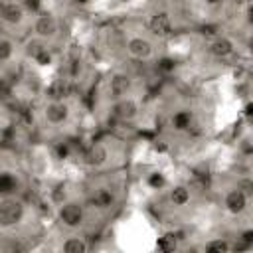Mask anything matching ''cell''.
<instances>
[{
	"mask_svg": "<svg viewBox=\"0 0 253 253\" xmlns=\"http://www.w3.org/2000/svg\"><path fill=\"white\" fill-rule=\"evenodd\" d=\"M16 186H18V182L12 174L0 172V194H10V192L16 190Z\"/></svg>",
	"mask_w": 253,
	"mask_h": 253,
	"instance_id": "17",
	"label": "cell"
},
{
	"mask_svg": "<svg viewBox=\"0 0 253 253\" xmlns=\"http://www.w3.org/2000/svg\"><path fill=\"white\" fill-rule=\"evenodd\" d=\"M36 61H38L40 65H49V63H51V53L47 51V47L36 55Z\"/></svg>",
	"mask_w": 253,
	"mask_h": 253,
	"instance_id": "23",
	"label": "cell"
},
{
	"mask_svg": "<svg viewBox=\"0 0 253 253\" xmlns=\"http://www.w3.org/2000/svg\"><path fill=\"white\" fill-rule=\"evenodd\" d=\"M24 215V204L20 200L14 198H6L0 200V225L2 227H10L16 225Z\"/></svg>",
	"mask_w": 253,
	"mask_h": 253,
	"instance_id": "1",
	"label": "cell"
},
{
	"mask_svg": "<svg viewBox=\"0 0 253 253\" xmlns=\"http://www.w3.org/2000/svg\"><path fill=\"white\" fill-rule=\"evenodd\" d=\"M63 251L65 253H85L87 251V243L79 237H71L63 243Z\"/></svg>",
	"mask_w": 253,
	"mask_h": 253,
	"instance_id": "16",
	"label": "cell"
},
{
	"mask_svg": "<svg viewBox=\"0 0 253 253\" xmlns=\"http://www.w3.org/2000/svg\"><path fill=\"white\" fill-rule=\"evenodd\" d=\"M45 47H43V43H40V42H32V43H28V55H32L34 59H36V55L40 53V51H43Z\"/></svg>",
	"mask_w": 253,
	"mask_h": 253,
	"instance_id": "22",
	"label": "cell"
},
{
	"mask_svg": "<svg viewBox=\"0 0 253 253\" xmlns=\"http://www.w3.org/2000/svg\"><path fill=\"white\" fill-rule=\"evenodd\" d=\"M24 4H26V8L28 10H32V12H38L40 10V0H24Z\"/></svg>",
	"mask_w": 253,
	"mask_h": 253,
	"instance_id": "25",
	"label": "cell"
},
{
	"mask_svg": "<svg viewBox=\"0 0 253 253\" xmlns=\"http://www.w3.org/2000/svg\"><path fill=\"white\" fill-rule=\"evenodd\" d=\"M225 208L231 211V213H241L245 208H247V194L243 190H231L227 196H225Z\"/></svg>",
	"mask_w": 253,
	"mask_h": 253,
	"instance_id": "4",
	"label": "cell"
},
{
	"mask_svg": "<svg viewBox=\"0 0 253 253\" xmlns=\"http://www.w3.org/2000/svg\"><path fill=\"white\" fill-rule=\"evenodd\" d=\"M190 123H192V113L190 111H178L174 117H172V125L176 130H186L190 128Z\"/></svg>",
	"mask_w": 253,
	"mask_h": 253,
	"instance_id": "14",
	"label": "cell"
},
{
	"mask_svg": "<svg viewBox=\"0 0 253 253\" xmlns=\"http://www.w3.org/2000/svg\"><path fill=\"white\" fill-rule=\"evenodd\" d=\"M243 241H245L247 245H249V243H253V231H251V229H247V231L243 233Z\"/></svg>",
	"mask_w": 253,
	"mask_h": 253,
	"instance_id": "27",
	"label": "cell"
},
{
	"mask_svg": "<svg viewBox=\"0 0 253 253\" xmlns=\"http://www.w3.org/2000/svg\"><path fill=\"white\" fill-rule=\"evenodd\" d=\"M0 16H2V20H6L8 24H20L22 18H24V10H22V6H18V4H4V6L0 8Z\"/></svg>",
	"mask_w": 253,
	"mask_h": 253,
	"instance_id": "11",
	"label": "cell"
},
{
	"mask_svg": "<svg viewBox=\"0 0 253 253\" xmlns=\"http://www.w3.org/2000/svg\"><path fill=\"white\" fill-rule=\"evenodd\" d=\"M91 204L99 210H107L115 204V196L109 188H97L93 194H91Z\"/></svg>",
	"mask_w": 253,
	"mask_h": 253,
	"instance_id": "9",
	"label": "cell"
},
{
	"mask_svg": "<svg viewBox=\"0 0 253 253\" xmlns=\"http://www.w3.org/2000/svg\"><path fill=\"white\" fill-rule=\"evenodd\" d=\"M59 219L67 227H79L83 223V208L77 202H67L59 208Z\"/></svg>",
	"mask_w": 253,
	"mask_h": 253,
	"instance_id": "2",
	"label": "cell"
},
{
	"mask_svg": "<svg viewBox=\"0 0 253 253\" xmlns=\"http://www.w3.org/2000/svg\"><path fill=\"white\" fill-rule=\"evenodd\" d=\"M206 251L208 253H225V251H229V243L223 239H215V241H210L206 245Z\"/></svg>",
	"mask_w": 253,
	"mask_h": 253,
	"instance_id": "19",
	"label": "cell"
},
{
	"mask_svg": "<svg viewBox=\"0 0 253 253\" xmlns=\"http://www.w3.org/2000/svg\"><path fill=\"white\" fill-rule=\"evenodd\" d=\"M156 245H158V249L164 251V253L174 251V249H176V235H174V233H166V235H162V237L158 239Z\"/></svg>",
	"mask_w": 253,
	"mask_h": 253,
	"instance_id": "18",
	"label": "cell"
},
{
	"mask_svg": "<svg viewBox=\"0 0 253 253\" xmlns=\"http://www.w3.org/2000/svg\"><path fill=\"white\" fill-rule=\"evenodd\" d=\"M128 89H130V77H128V75H123V73L115 75V77L111 79V83H109L111 97H115V99L125 97V95L128 93Z\"/></svg>",
	"mask_w": 253,
	"mask_h": 253,
	"instance_id": "7",
	"label": "cell"
},
{
	"mask_svg": "<svg viewBox=\"0 0 253 253\" xmlns=\"http://www.w3.org/2000/svg\"><path fill=\"white\" fill-rule=\"evenodd\" d=\"M79 2H87V0H79Z\"/></svg>",
	"mask_w": 253,
	"mask_h": 253,
	"instance_id": "30",
	"label": "cell"
},
{
	"mask_svg": "<svg viewBox=\"0 0 253 253\" xmlns=\"http://www.w3.org/2000/svg\"><path fill=\"white\" fill-rule=\"evenodd\" d=\"M170 200H172L174 206H186L188 200H190V192H188V188H184V186H176V188L172 190V194H170Z\"/></svg>",
	"mask_w": 253,
	"mask_h": 253,
	"instance_id": "15",
	"label": "cell"
},
{
	"mask_svg": "<svg viewBox=\"0 0 253 253\" xmlns=\"http://www.w3.org/2000/svg\"><path fill=\"white\" fill-rule=\"evenodd\" d=\"M148 184H150L152 188H162V186H164V176H162V174H150Z\"/></svg>",
	"mask_w": 253,
	"mask_h": 253,
	"instance_id": "24",
	"label": "cell"
},
{
	"mask_svg": "<svg viewBox=\"0 0 253 253\" xmlns=\"http://www.w3.org/2000/svg\"><path fill=\"white\" fill-rule=\"evenodd\" d=\"M12 53H14V45H12V42H8V40H0V61L10 59Z\"/></svg>",
	"mask_w": 253,
	"mask_h": 253,
	"instance_id": "20",
	"label": "cell"
},
{
	"mask_svg": "<svg viewBox=\"0 0 253 253\" xmlns=\"http://www.w3.org/2000/svg\"><path fill=\"white\" fill-rule=\"evenodd\" d=\"M245 115H251V105H249V103L245 105Z\"/></svg>",
	"mask_w": 253,
	"mask_h": 253,
	"instance_id": "28",
	"label": "cell"
},
{
	"mask_svg": "<svg viewBox=\"0 0 253 253\" xmlns=\"http://www.w3.org/2000/svg\"><path fill=\"white\" fill-rule=\"evenodd\" d=\"M67 152H69V150H67V146H65V144H59V146H57V154H59V158H65V156H67Z\"/></svg>",
	"mask_w": 253,
	"mask_h": 253,
	"instance_id": "26",
	"label": "cell"
},
{
	"mask_svg": "<svg viewBox=\"0 0 253 253\" xmlns=\"http://www.w3.org/2000/svg\"><path fill=\"white\" fill-rule=\"evenodd\" d=\"M105 160H107V148L103 144H93L85 154V162L91 166H101Z\"/></svg>",
	"mask_w": 253,
	"mask_h": 253,
	"instance_id": "13",
	"label": "cell"
},
{
	"mask_svg": "<svg viewBox=\"0 0 253 253\" xmlns=\"http://www.w3.org/2000/svg\"><path fill=\"white\" fill-rule=\"evenodd\" d=\"M208 2H210V4H215V2H217V0H208Z\"/></svg>",
	"mask_w": 253,
	"mask_h": 253,
	"instance_id": "29",
	"label": "cell"
},
{
	"mask_svg": "<svg viewBox=\"0 0 253 253\" xmlns=\"http://www.w3.org/2000/svg\"><path fill=\"white\" fill-rule=\"evenodd\" d=\"M136 103L130 99H121L115 107H113V115L121 121H132L136 117Z\"/></svg>",
	"mask_w": 253,
	"mask_h": 253,
	"instance_id": "6",
	"label": "cell"
},
{
	"mask_svg": "<svg viewBox=\"0 0 253 253\" xmlns=\"http://www.w3.org/2000/svg\"><path fill=\"white\" fill-rule=\"evenodd\" d=\"M45 119L53 125H59L67 119V107L63 103H51L45 107Z\"/></svg>",
	"mask_w": 253,
	"mask_h": 253,
	"instance_id": "10",
	"label": "cell"
},
{
	"mask_svg": "<svg viewBox=\"0 0 253 253\" xmlns=\"http://www.w3.org/2000/svg\"><path fill=\"white\" fill-rule=\"evenodd\" d=\"M210 53L215 55V57H227L233 53V43L225 38H217L210 43Z\"/></svg>",
	"mask_w": 253,
	"mask_h": 253,
	"instance_id": "12",
	"label": "cell"
},
{
	"mask_svg": "<svg viewBox=\"0 0 253 253\" xmlns=\"http://www.w3.org/2000/svg\"><path fill=\"white\" fill-rule=\"evenodd\" d=\"M174 65H176V61H174L172 57H162V59L158 61V69H160V71H172Z\"/></svg>",
	"mask_w": 253,
	"mask_h": 253,
	"instance_id": "21",
	"label": "cell"
},
{
	"mask_svg": "<svg viewBox=\"0 0 253 253\" xmlns=\"http://www.w3.org/2000/svg\"><path fill=\"white\" fill-rule=\"evenodd\" d=\"M57 32V22L51 14H42L36 20V34L42 38H51Z\"/></svg>",
	"mask_w": 253,
	"mask_h": 253,
	"instance_id": "5",
	"label": "cell"
},
{
	"mask_svg": "<svg viewBox=\"0 0 253 253\" xmlns=\"http://www.w3.org/2000/svg\"><path fill=\"white\" fill-rule=\"evenodd\" d=\"M150 32L164 38V36H170L172 34V20L166 12H158L150 18Z\"/></svg>",
	"mask_w": 253,
	"mask_h": 253,
	"instance_id": "3",
	"label": "cell"
},
{
	"mask_svg": "<svg viewBox=\"0 0 253 253\" xmlns=\"http://www.w3.org/2000/svg\"><path fill=\"white\" fill-rule=\"evenodd\" d=\"M126 49H128L130 55H134V57H138V59H144V57H148V55L152 53L150 42H146V40H142V38H132V40L126 43Z\"/></svg>",
	"mask_w": 253,
	"mask_h": 253,
	"instance_id": "8",
	"label": "cell"
}]
</instances>
